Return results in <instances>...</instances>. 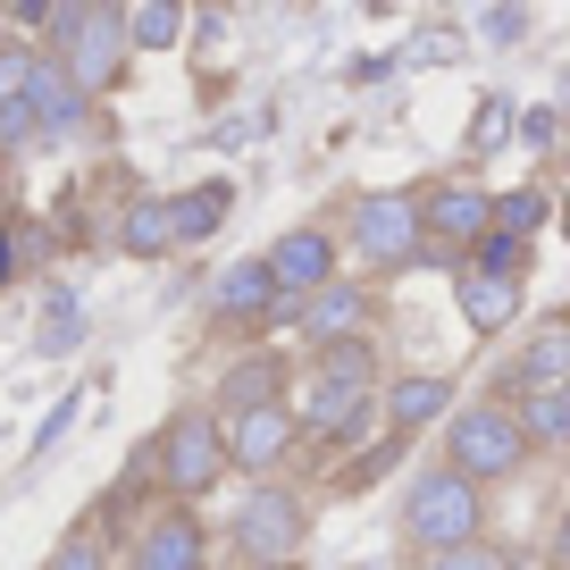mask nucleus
Instances as JSON below:
<instances>
[{"mask_svg": "<svg viewBox=\"0 0 570 570\" xmlns=\"http://www.w3.org/2000/svg\"><path fill=\"white\" fill-rule=\"evenodd\" d=\"M277 386H285V361H277V353H252V361H235V370H227L218 403H227V420H244V411L277 403Z\"/></svg>", "mask_w": 570, "mask_h": 570, "instance_id": "obj_17", "label": "nucleus"}, {"mask_svg": "<svg viewBox=\"0 0 570 570\" xmlns=\"http://www.w3.org/2000/svg\"><path fill=\"white\" fill-rule=\"evenodd\" d=\"M512 311H520V277H479V268H462V320L479 327V336L512 327Z\"/></svg>", "mask_w": 570, "mask_h": 570, "instance_id": "obj_16", "label": "nucleus"}, {"mask_svg": "<svg viewBox=\"0 0 570 570\" xmlns=\"http://www.w3.org/2000/svg\"><path fill=\"white\" fill-rule=\"evenodd\" d=\"M76 336H85V311H76L68 294H51V320H42V353H68Z\"/></svg>", "mask_w": 570, "mask_h": 570, "instance_id": "obj_26", "label": "nucleus"}, {"mask_svg": "<svg viewBox=\"0 0 570 570\" xmlns=\"http://www.w3.org/2000/svg\"><path fill=\"white\" fill-rule=\"evenodd\" d=\"M42 570H109V562H101V537H68Z\"/></svg>", "mask_w": 570, "mask_h": 570, "instance_id": "obj_29", "label": "nucleus"}, {"mask_svg": "<svg viewBox=\"0 0 570 570\" xmlns=\"http://www.w3.org/2000/svg\"><path fill=\"white\" fill-rule=\"evenodd\" d=\"M311 537V512L303 495H285V487H261V495L235 512V546H244V562H294Z\"/></svg>", "mask_w": 570, "mask_h": 570, "instance_id": "obj_6", "label": "nucleus"}, {"mask_svg": "<svg viewBox=\"0 0 570 570\" xmlns=\"http://www.w3.org/2000/svg\"><path fill=\"white\" fill-rule=\"evenodd\" d=\"M370 311H377V303L361 294V285H327V294H311V311H294V320H303V336L327 353V344H353Z\"/></svg>", "mask_w": 570, "mask_h": 570, "instance_id": "obj_12", "label": "nucleus"}, {"mask_svg": "<svg viewBox=\"0 0 570 570\" xmlns=\"http://www.w3.org/2000/svg\"><path fill=\"white\" fill-rule=\"evenodd\" d=\"M512 386H529V394H553V386H570V320H562V327H546V336H537L529 353H520Z\"/></svg>", "mask_w": 570, "mask_h": 570, "instance_id": "obj_20", "label": "nucleus"}, {"mask_svg": "<svg viewBox=\"0 0 570 570\" xmlns=\"http://www.w3.org/2000/svg\"><path fill=\"white\" fill-rule=\"evenodd\" d=\"M420 252V194H361L353 202V261L403 268Z\"/></svg>", "mask_w": 570, "mask_h": 570, "instance_id": "obj_5", "label": "nucleus"}, {"mask_svg": "<svg viewBox=\"0 0 570 570\" xmlns=\"http://www.w3.org/2000/svg\"><path fill=\"white\" fill-rule=\"evenodd\" d=\"M135 570H210V537L194 512H151L135 529Z\"/></svg>", "mask_w": 570, "mask_h": 570, "instance_id": "obj_11", "label": "nucleus"}, {"mask_svg": "<svg viewBox=\"0 0 570 570\" xmlns=\"http://www.w3.org/2000/svg\"><path fill=\"white\" fill-rule=\"evenodd\" d=\"M26 142H42V126H35V109H26V101H9V109H0V160L26 151Z\"/></svg>", "mask_w": 570, "mask_h": 570, "instance_id": "obj_27", "label": "nucleus"}, {"mask_svg": "<svg viewBox=\"0 0 570 570\" xmlns=\"http://www.w3.org/2000/svg\"><path fill=\"white\" fill-rule=\"evenodd\" d=\"M126 59H135V51H126V26H118V9H92V18L76 26V42H59V68L76 76V92H85V101L118 85V76H126Z\"/></svg>", "mask_w": 570, "mask_h": 570, "instance_id": "obj_7", "label": "nucleus"}, {"mask_svg": "<svg viewBox=\"0 0 570 570\" xmlns=\"http://www.w3.org/2000/svg\"><path fill=\"white\" fill-rule=\"evenodd\" d=\"M487 210H495V194H487V185H470V177L428 185V194H420V235H428V244H420V252H436V261H453V252H462V261H470V244L487 235Z\"/></svg>", "mask_w": 570, "mask_h": 570, "instance_id": "obj_4", "label": "nucleus"}, {"mask_svg": "<svg viewBox=\"0 0 570 570\" xmlns=\"http://www.w3.org/2000/svg\"><path fill=\"white\" fill-rule=\"evenodd\" d=\"M553 553H562V562H570V512H562V529H553Z\"/></svg>", "mask_w": 570, "mask_h": 570, "instance_id": "obj_34", "label": "nucleus"}, {"mask_svg": "<svg viewBox=\"0 0 570 570\" xmlns=\"http://www.w3.org/2000/svg\"><path fill=\"white\" fill-rule=\"evenodd\" d=\"M512 420H520V436H529V445L570 453V403H562V394H529V403H520Z\"/></svg>", "mask_w": 570, "mask_h": 570, "instance_id": "obj_22", "label": "nucleus"}, {"mask_svg": "<svg viewBox=\"0 0 570 570\" xmlns=\"http://www.w3.org/2000/svg\"><path fill=\"white\" fill-rule=\"evenodd\" d=\"M479 520H487V495L470 479H453V470H420L411 495H403V537L428 553V562L479 546Z\"/></svg>", "mask_w": 570, "mask_h": 570, "instance_id": "obj_1", "label": "nucleus"}, {"mask_svg": "<svg viewBox=\"0 0 570 570\" xmlns=\"http://www.w3.org/2000/svg\"><path fill=\"white\" fill-rule=\"evenodd\" d=\"M210 320H227V327H268V320H294V303L277 294L268 261H235L227 277L210 285Z\"/></svg>", "mask_w": 570, "mask_h": 570, "instance_id": "obj_9", "label": "nucleus"}, {"mask_svg": "<svg viewBox=\"0 0 570 570\" xmlns=\"http://www.w3.org/2000/svg\"><path fill=\"white\" fill-rule=\"evenodd\" d=\"M151 453H160V487H168L177 503L210 495V487L227 479V428H218L210 411H185V420H168Z\"/></svg>", "mask_w": 570, "mask_h": 570, "instance_id": "obj_3", "label": "nucleus"}, {"mask_svg": "<svg viewBox=\"0 0 570 570\" xmlns=\"http://www.w3.org/2000/svg\"><path fill=\"white\" fill-rule=\"evenodd\" d=\"M503 109H512L503 92H487V101H479V126H470V142H479V151H487V142H503V126H512Z\"/></svg>", "mask_w": 570, "mask_h": 570, "instance_id": "obj_31", "label": "nucleus"}, {"mask_svg": "<svg viewBox=\"0 0 570 570\" xmlns=\"http://www.w3.org/2000/svg\"><path fill=\"white\" fill-rule=\"evenodd\" d=\"M76 411H85V394H59V403H51V420L35 428V453H42V445H59V436H68V428H76Z\"/></svg>", "mask_w": 570, "mask_h": 570, "instance_id": "obj_30", "label": "nucleus"}, {"mask_svg": "<svg viewBox=\"0 0 570 570\" xmlns=\"http://www.w3.org/2000/svg\"><path fill=\"white\" fill-rule=\"evenodd\" d=\"M268 277H277L285 303H294V294H327V285H336V235H327V227L277 235V252H268Z\"/></svg>", "mask_w": 570, "mask_h": 570, "instance_id": "obj_10", "label": "nucleus"}, {"mask_svg": "<svg viewBox=\"0 0 570 570\" xmlns=\"http://www.w3.org/2000/svg\"><path fill=\"white\" fill-rule=\"evenodd\" d=\"M118 26H126V51H177L185 9L177 0H142V9H118Z\"/></svg>", "mask_w": 570, "mask_h": 570, "instance_id": "obj_21", "label": "nucleus"}, {"mask_svg": "<svg viewBox=\"0 0 570 570\" xmlns=\"http://www.w3.org/2000/svg\"><path fill=\"white\" fill-rule=\"evenodd\" d=\"M428 570H512V553H495V546L479 537V546H462V553H436Z\"/></svg>", "mask_w": 570, "mask_h": 570, "instance_id": "obj_28", "label": "nucleus"}, {"mask_svg": "<svg viewBox=\"0 0 570 570\" xmlns=\"http://www.w3.org/2000/svg\"><path fill=\"white\" fill-rule=\"evenodd\" d=\"M244 570H294V562H244Z\"/></svg>", "mask_w": 570, "mask_h": 570, "instance_id": "obj_35", "label": "nucleus"}, {"mask_svg": "<svg viewBox=\"0 0 570 570\" xmlns=\"http://www.w3.org/2000/svg\"><path fill=\"white\" fill-rule=\"evenodd\" d=\"M118 244L135 252V261H168L177 252V227H168V202H126V218H118Z\"/></svg>", "mask_w": 570, "mask_h": 570, "instance_id": "obj_19", "label": "nucleus"}, {"mask_svg": "<svg viewBox=\"0 0 570 570\" xmlns=\"http://www.w3.org/2000/svg\"><path fill=\"white\" fill-rule=\"evenodd\" d=\"M35 42H0V109L9 101H26V85H35Z\"/></svg>", "mask_w": 570, "mask_h": 570, "instance_id": "obj_24", "label": "nucleus"}, {"mask_svg": "<svg viewBox=\"0 0 570 570\" xmlns=\"http://www.w3.org/2000/svg\"><path fill=\"white\" fill-rule=\"evenodd\" d=\"M18 26L26 35H51V0H18Z\"/></svg>", "mask_w": 570, "mask_h": 570, "instance_id": "obj_32", "label": "nucleus"}, {"mask_svg": "<svg viewBox=\"0 0 570 570\" xmlns=\"http://www.w3.org/2000/svg\"><path fill=\"white\" fill-rule=\"evenodd\" d=\"M386 420L403 428V436H420L428 420H453V377H403V386L386 394Z\"/></svg>", "mask_w": 570, "mask_h": 570, "instance_id": "obj_15", "label": "nucleus"}, {"mask_svg": "<svg viewBox=\"0 0 570 570\" xmlns=\"http://www.w3.org/2000/svg\"><path fill=\"white\" fill-rule=\"evenodd\" d=\"M218 428H227V470H244V479H277V462L294 453V411L285 403H261V411L218 420Z\"/></svg>", "mask_w": 570, "mask_h": 570, "instance_id": "obj_8", "label": "nucleus"}, {"mask_svg": "<svg viewBox=\"0 0 570 570\" xmlns=\"http://www.w3.org/2000/svg\"><path fill=\"white\" fill-rule=\"evenodd\" d=\"M553 394H562V403H570V386H553Z\"/></svg>", "mask_w": 570, "mask_h": 570, "instance_id": "obj_36", "label": "nucleus"}, {"mask_svg": "<svg viewBox=\"0 0 570 570\" xmlns=\"http://www.w3.org/2000/svg\"><path fill=\"white\" fill-rule=\"evenodd\" d=\"M227 210H235V185L227 177H202L194 194L168 202V227H177V244H210V235L227 227Z\"/></svg>", "mask_w": 570, "mask_h": 570, "instance_id": "obj_14", "label": "nucleus"}, {"mask_svg": "<svg viewBox=\"0 0 570 570\" xmlns=\"http://www.w3.org/2000/svg\"><path fill=\"white\" fill-rule=\"evenodd\" d=\"M0 177H9V160H0Z\"/></svg>", "mask_w": 570, "mask_h": 570, "instance_id": "obj_37", "label": "nucleus"}, {"mask_svg": "<svg viewBox=\"0 0 570 570\" xmlns=\"http://www.w3.org/2000/svg\"><path fill=\"white\" fill-rule=\"evenodd\" d=\"M520 35H529V9H479V42L487 51H512Z\"/></svg>", "mask_w": 570, "mask_h": 570, "instance_id": "obj_25", "label": "nucleus"}, {"mask_svg": "<svg viewBox=\"0 0 570 570\" xmlns=\"http://www.w3.org/2000/svg\"><path fill=\"white\" fill-rule=\"evenodd\" d=\"M18 268H26V235H0V285L18 277Z\"/></svg>", "mask_w": 570, "mask_h": 570, "instance_id": "obj_33", "label": "nucleus"}, {"mask_svg": "<svg viewBox=\"0 0 570 570\" xmlns=\"http://www.w3.org/2000/svg\"><path fill=\"white\" fill-rule=\"evenodd\" d=\"M537 227H546V194H537V185H520V194H503L495 210H487V235H503V244H529Z\"/></svg>", "mask_w": 570, "mask_h": 570, "instance_id": "obj_23", "label": "nucleus"}, {"mask_svg": "<svg viewBox=\"0 0 570 570\" xmlns=\"http://www.w3.org/2000/svg\"><path fill=\"white\" fill-rule=\"evenodd\" d=\"M529 462V436H520V420L503 403H470L445 420V470L453 479H470L487 495L495 479H512V470Z\"/></svg>", "mask_w": 570, "mask_h": 570, "instance_id": "obj_2", "label": "nucleus"}, {"mask_svg": "<svg viewBox=\"0 0 570 570\" xmlns=\"http://www.w3.org/2000/svg\"><path fill=\"white\" fill-rule=\"evenodd\" d=\"M311 386H327V394H370V386H377V353H370V336L327 344L320 370H311Z\"/></svg>", "mask_w": 570, "mask_h": 570, "instance_id": "obj_18", "label": "nucleus"}, {"mask_svg": "<svg viewBox=\"0 0 570 570\" xmlns=\"http://www.w3.org/2000/svg\"><path fill=\"white\" fill-rule=\"evenodd\" d=\"M26 109H35L42 135H68V126H85V92H76V76L59 68V59H35V85H26Z\"/></svg>", "mask_w": 570, "mask_h": 570, "instance_id": "obj_13", "label": "nucleus"}]
</instances>
